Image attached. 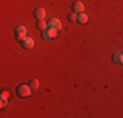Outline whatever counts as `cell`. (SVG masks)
Masks as SVG:
<instances>
[{
    "instance_id": "6da1fadb",
    "label": "cell",
    "mask_w": 123,
    "mask_h": 118,
    "mask_svg": "<svg viewBox=\"0 0 123 118\" xmlns=\"http://www.w3.org/2000/svg\"><path fill=\"white\" fill-rule=\"evenodd\" d=\"M31 92H33L31 87L30 85H26V84H20V85H17V88H16V94L18 97H21V98L30 97Z\"/></svg>"
},
{
    "instance_id": "5b68a950",
    "label": "cell",
    "mask_w": 123,
    "mask_h": 118,
    "mask_svg": "<svg viewBox=\"0 0 123 118\" xmlns=\"http://www.w3.org/2000/svg\"><path fill=\"white\" fill-rule=\"evenodd\" d=\"M49 28H52V29H56V30H60L62 29V21L59 19H56V17H52V19H50V21L47 22Z\"/></svg>"
},
{
    "instance_id": "4fadbf2b",
    "label": "cell",
    "mask_w": 123,
    "mask_h": 118,
    "mask_svg": "<svg viewBox=\"0 0 123 118\" xmlns=\"http://www.w3.org/2000/svg\"><path fill=\"white\" fill-rule=\"evenodd\" d=\"M0 97H1V98L8 100V98H9V92H8V91H3V92H1V96H0Z\"/></svg>"
},
{
    "instance_id": "ba28073f",
    "label": "cell",
    "mask_w": 123,
    "mask_h": 118,
    "mask_svg": "<svg viewBox=\"0 0 123 118\" xmlns=\"http://www.w3.org/2000/svg\"><path fill=\"white\" fill-rule=\"evenodd\" d=\"M36 28L38 29V30L43 32V30H46V29L49 28V25H47V22H46L45 20H37V22H36Z\"/></svg>"
},
{
    "instance_id": "7a4b0ae2",
    "label": "cell",
    "mask_w": 123,
    "mask_h": 118,
    "mask_svg": "<svg viewBox=\"0 0 123 118\" xmlns=\"http://www.w3.org/2000/svg\"><path fill=\"white\" fill-rule=\"evenodd\" d=\"M58 32H59V30H56V29L47 28L46 30L42 32V38H43V39H52V38H56Z\"/></svg>"
},
{
    "instance_id": "7c38bea8",
    "label": "cell",
    "mask_w": 123,
    "mask_h": 118,
    "mask_svg": "<svg viewBox=\"0 0 123 118\" xmlns=\"http://www.w3.org/2000/svg\"><path fill=\"white\" fill-rule=\"evenodd\" d=\"M67 19H68V21L69 22H72V21H77V13H75V12H71V13L67 16Z\"/></svg>"
},
{
    "instance_id": "3957f363",
    "label": "cell",
    "mask_w": 123,
    "mask_h": 118,
    "mask_svg": "<svg viewBox=\"0 0 123 118\" xmlns=\"http://www.w3.org/2000/svg\"><path fill=\"white\" fill-rule=\"evenodd\" d=\"M14 35H16V39L18 41H21V39H24V38L26 37V28L24 25H18L16 29H14Z\"/></svg>"
},
{
    "instance_id": "5bb4252c",
    "label": "cell",
    "mask_w": 123,
    "mask_h": 118,
    "mask_svg": "<svg viewBox=\"0 0 123 118\" xmlns=\"http://www.w3.org/2000/svg\"><path fill=\"white\" fill-rule=\"evenodd\" d=\"M7 102H8V100H5V98H1V101H0V106H1V108H5V106H7Z\"/></svg>"
},
{
    "instance_id": "9c48e42d",
    "label": "cell",
    "mask_w": 123,
    "mask_h": 118,
    "mask_svg": "<svg viewBox=\"0 0 123 118\" xmlns=\"http://www.w3.org/2000/svg\"><path fill=\"white\" fill-rule=\"evenodd\" d=\"M88 20H89V17H88V14L85 12H81V13L77 14V22L81 24V25H84V24L88 22Z\"/></svg>"
},
{
    "instance_id": "8fae6325",
    "label": "cell",
    "mask_w": 123,
    "mask_h": 118,
    "mask_svg": "<svg viewBox=\"0 0 123 118\" xmlns=\"http://www.w3.org/2000/svg\"><path fill=\"white\" fill-rule=\"evenodd\" d=\"M29 85L31 87V89H33V91H36V89H38V87H39V80H37V79H33V80L29 83Z\"/></svg>"
},
{
    "instance_id": "30bf717a",
    "label": "cell",
    "mask_w": 123,
    "mask_h": 118,
    "mask_svg": "<svg viewBox=\"0 0 123 118\" xmlns=\"http://www.w3.org/2000/svg\"><path fill=\"white\" fill-rule=\"evenodd\" d=\"M113 62L115 64L122 66V64H123V54H122V52H117V54H114L113 55Z\"/></svg>"
},
{
    "instance_id": "277c9868",
    "label": "cell",
    "mask_w": 123,
    "mask_h": 118,
    "mask_svg": "<svg viewBox=\"0 0 123 118\" xmlns=\"http://www.w3.org/2000/svg\"><path fill=\"white\" fill-rule=\"evenodd\" d=\"M20 45L24 47V49H26V50H30V49L34 47V39L31 37H28V35H26L24 39L20 41Z\"/></svg>"
},
{
    "instance_id": "52a82bcc",
    "label": "cell",
    "mask_w": 123,
    "mask_h": 118,
    "mask_svg": "<svg viewBox=\"0 0 123 118\" xmlns=\"http://www.w3.org/2000/svg\"><path fill=\"white\" fill-rule=\"evenodd\" d=\"M34 17H36L37 20H45L46 11L43 9V8H37V9L34 11Z\"/></svg>"
},
{
    "instance_id": "8992f818",
    "label": "cell",
    "mask_w": 123,
    "mask_h": 118,
    "mask_svg": "<svg viewBox=\"0 0 123 118\" xmlns=\"http://www.w3.org/2000/svg\"><path fill=\"white\" fill-rule=\"evenodd\" d=\"M84 4L81 1H75L74 4H72V12H75V13H81V12H84Z\"/></svg>"
}]
</instances>
